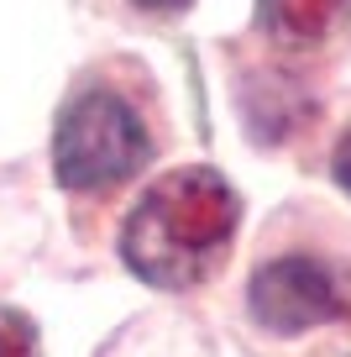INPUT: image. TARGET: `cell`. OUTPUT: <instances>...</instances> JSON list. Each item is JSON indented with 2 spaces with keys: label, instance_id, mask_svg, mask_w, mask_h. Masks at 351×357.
<instances>
[{
  "label": "cell",
  "instance_id": "1",
  "mask_svg": "<svg viewBox=\"0 0 351 357\" xmlns=\"http://www.w3.org/2000/svg\"><path fill=\"white\" fill-rule=\"evenodd\" d=\"M236 231V195L215 168H173L126 215L121 257L157 289H189L220 263Z\"/></svg>",
  "mask_w": 351,
  "mask_h": 357
},
{
  "label": "cell",
  "instance_id": "2",
  "mask_svg": "<svg viewBox=\"0 0 351 357\" xmlns=\"http://www.w3.org/2000/svg\"><path fill=\"white\" fill-rule=\"evenodd\" d=\"M147 126L116 89L74 95L53 137V168L63 190H110L147 163Z\"/></svg>",
  "mask_w": 351,
  "mask_h": 357
},
{
  "label": "cell",
  "instance_id": "3",
  "mask_svg": "<svg viewBox=\"0 0 351 357\" xmlns=\"http://www.w3.org/2000/svg\"><path fill=\"white\" fill-rule=\"evenodd\" d=\"M252 315L267 331L294 336V331H309V326L341 321V315H346V294H341L336 273H330L325 263L294 252V257H273V263L257 268Z\"/></svg>",
  "mask_w": 351,
  "mask_h": 357
},
{
  "label": "cell",
  "instance_id": "4",
  "mask_svg": "<svg viewBox=\"0 0 351 357\" xmlns=\"http://www.w3.org/2000/svg\"><path fill=\"white\" fill-rule=\"evenodd\" d=\"M346 11H351V0H263V6H257L263 32L278 37V43H288V47L325 43Z\"/></svg>",
  "mask_w": 351,
  "mask_h": 357
},
{
  "label": "cell",
  "instance_id": "5",
  "mask_svg": "<svg viewBox=\"0 0 351 357\" xmlns=\"http://www.w3.org/2000/svg\"><path fill=\"white\" fill-rule=\"evenodd\" d=\"M0 357H42L37 352V326L22 310L0 305Z\"/></svg>",
  "mask_w": 351,
  "mask_h": 357
},
{
  "label": "cell",
  "instance_id": "6",
  "mask_svg": "<svg viewBox=\"0 0 351 357\" xmlns=\"http://www.w3.org/2000/svg\"><path fill=\"white\" fill-rule=\"evenodd\" d=\"M336 178H341V190L351 195V132L341 137V147H336Z\"/></svg>",
  "mask_w": 351,
  "mask_h": 357
},
{
  "label": "cell",
  "instance_id": "7",
  "mask_svg": "<svg viewBox=\"0 0 351 357\" xmlns=\"http://www.w3.org/2000/svg\"><path fill=\"white\" fill-rule=\"evenodd\" d=\"M136 6H147V11H178V6H189V0H136Z\"/></svg>",
  "mask_w": 351,
  "mask_h": 357
}]
</instances>
